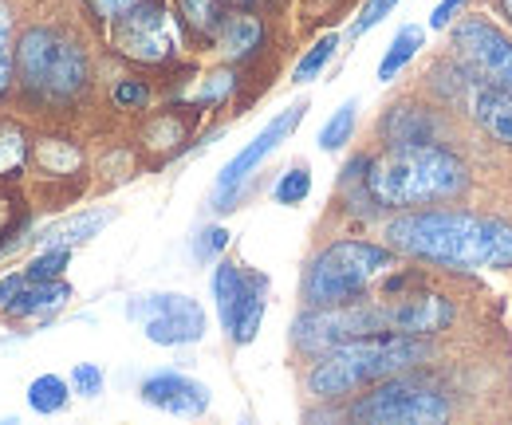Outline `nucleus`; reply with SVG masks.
<instances>
[{
    "label": "nucleus",
    "instance_id": "obj_28",
    "mask_svg": "<svg viewBox=\"0 0 512 425\" xmlns=\"http://www.w3.org/2000/svg\"><path fill=\"white\" fill-rule=\"evenodd\" d=\"M71 260V248H44L28 268H24V280H56Z\"/></svg>",
    "mask_w": 512,
    "mask_h": 425
},
{
    "label": "nucleus",
    "instance_id": "obj_29",
    "mask_svg": "<svg viewBox=\"0 0 512 425\" xmlns=\"http://www.w3.org/2000/svg\"><path fill=\"white\" fill-rule=\"evenodd\" d=\"M12 12L0 0V95L12 87Z\"/></svg>",
    "mask_w": 512,
    "mask_h": 425
},
{
    "label": "nucleus",
    "instance_id": "obj_19",
    "mask_svg": "<svg viewBox=\"0 0 512 425\" xmlns=\"http://www.w3.org/2000/svg\"><path fill=\"white\" fill-rule=\"evenodd\" d=\"M260 40H264V28H260L256 16H225V24L217 32V44H221V52L229 60L253 56L256 48H260Z\"/></svg>",
    "mask_w": 512,
    "mask_h": 425
},
{
    "label": "nucleus",
    "instance_id": "obj_14",
    "mask_svg": "<svg viewBox=\"0 0 512 425\" xmlns=\"http://www.w3.org/2000/svg\"><path fill=\"white\" fill-rule=\"evenodd\" d=\"M142 402L154 410H166L174 418H201L209 410V386L182 370H158L138 386Z\"/></svg>",
    "mask_w": 512,
    "mask_h": 425
},
{
    "label": "nucleus",
    "instance_id": "obj_5",
    "mask_svg": "<svg viewBox=\"0 0 512 425\" xmlns=\"http://www.w3.org/2000/svg\"><path fill=\"white\" fill-rule=\"evenodd\" d=\"M390 268H394V248L371 241H335L312 260L304 276V300L312 307L351 304L375 280H383Z\"/></svg>",
    "mask_w": 512,
    "mask_h": 425
},
{
    "label": "nucleus",
    "instance_id": "obj_18",
    "mask_svg": "<svg viewBox=\"0 0 512 425\" xmlns=\"http://www.w3.org/2000/svg\"><path fill=\"white\" fill-rule=\"evenodd\" d=\"M71 300V288L60 280H24L16 288V296L4 304L8 315H40V311H52Z\"/></svg>",
    "mask_w": 512,
    "mask_h": 425
},
{
    "label": "nucleus",
    "instance_id": "obj_30",
    "mask_svg": "<svg viewBox=\"0 0 512 425\" xmlns=\"http://www.w3.org/2000/svg\"><path fill=\"white\" fill-rule=\"evenodd\" d=\"M394 8H398V0H367V4L359 8V20H355V28H351V32H355V36H367L371 28H379V24H383Z\"/></svg>",
    "mask_w": 512,
    "mask_h": 425
},
{
    "label": "nucleus",
    "instance_id": "obj_36",
    "mask_svg": "<svg viewBox=\"0 0 512 425\" xmlns=\"http://www.w3.org/2000/svg\"><path fill=\"white\" fill-rule=\"evenodd\" d=\"M87 4L95 8L99 20H119V16H127L130 8H138L142 0H87Z\"/></svg>",
    "mask_w": 512,
    "mask_h": 425
},
{
    "label": "nucleus",
    "instance_id": "obj_16",
    "mask_svg": "<svg viewBox=\"0 0 512 425\" xmlns=\"http://www.w3.org/2000/svg\"><path fill=\"white\" fill-rule=\"evenodd\" d=\"M115 221V209H87V213H75L60 225H52L44 237H40V248H75V244H87L91 237H99L107 225Z\"/></svg>",
    "mask_w": 512,
    "mask_h": 425
},
{
    "label": "nucleus",
    "instance_id": "obj_35",
    "mask_svg": "<svg viewBox=\"0 0 512 425\" xmlns=\"http://www.w3.org/2000/svg\"><path fill=\"white\" fill-rule=\"evenodd\" d=\"M465 4H469V0H442V4L430 12V28H434V32L449 28V24H453V20L465 12Z\"/></svg>",
    "mask_w": 512,
    "mask_h": 425
},
{
    "label": "nucleus",
    "instance_id": "obj_15",
    "mask_svg": "<svg viewBox=\"0 0 512 425\" xmlns=\"http://www.w3.org/2000/svg\"><path fill=\"white\" fill-rule=\"evenodd\" d=\"M453 323V307L442 296H410L390 304V331L394 335H438Z\"/></svg>",
    "mask_w": 512,
    "mask_h": 425
},
{
    "label": "nucleus",
    "instance_id": "obj_27",
    "mask_svg": "<svg viewBox=\"0 0 512 425\" xmlns=\"http://www.w3.org/2000/svg\"><path fill=\"white\" fill-rule=\"evenodd\" d=\"M308 193H312V170H308V166H292V170H284L280 182H276V189H272L276 205H300V201H308Z\"/></svg>",
    "mask_w": 512,
    "mask_h": 425
},
{
    "label": "nucleus",
    "instance_id": "obj_4",
    "mask_svg": "<svg viewBox=\"0 0 512 425\" xmlns=\"http://www.w3.org/2000/svg\"><path fill=\"white\" fill-rule=\"evenodd\" d=\"M16 71L24 91L40 103H71L91 79L79 40L60 28H28L16 44Z\"/></svg>",
    "mask_w": 512,
    "mask_h": 425
},
{
    "label": "nucleus",
    "instance_id": "obj_9",
    "mask_svg": "<svg viewBox=\"0 0 512 425\" xmlns=\"http://www.w3.org/2000/svg\"><path fill=\"white\" fill-rule=\"evenodd\" d=\"M130 319H142V331L158 347H186L205 335V311L182 292H150L130 300Z\"/></svg>",
    "mask_w": 512,
    "mask_h": 425
},
{
    "label": "nucleus",
    "instance_id": "obj_37",
    "mask_svg": "<svg viewBox=\"0 0 512 425\" xmlns=\"http://www.w3.org/2000/svg\"><path fill=\"white\" fill-rule=\"evenodd\" d=\"M497 4H501V12L509 16V24H512V0H497Z\"/></svg>",
    "mask_w": 512,
    "mask_h": 425
},
{
    "label": "nucleus",
    "instance_id": "obj_23",
    "mask_svg": "<svg viewBox=\"0 0 512 425\" xmlns=\"http://www.w3.org/2000/svg\"><path fill=\"white\" fill-rule=\"evenodd\" d=\"M355 119H359V99H347L331 119L323 122V130H320L323 154H335V150H343V146L351 142V134H355Z\"/></svg>",
    "mask_w": 512,
    "mask_h": 425
},
{
    "label": "nucleus",
    "instance_id": "obj_10",
    "mask_svg": "<svg viewBox=\"0 0 512 425\" xmlns=\"http://www.w3.org/2000/svg\"><path fill=\"white\" fill-rule=\"evenodd\" d=\"M304 115H308V103H292V107H284L276 119L268 122L260 134H256L253 142L217 174V185H213V205L221 209V213H229L233 209V201H237V193H241V185L249 182L256 174V166L272 154V150H280V142L304 122Z\"/></svg>",
    "mask_w": 512,
    "mask_h": 425
},
{
    "label": "nucleus",
    "instance_id": "obj_21",
    "mask_svg": "<svg viewBox=\"0 0 512 425\" xmlns=\"http://www.w3.org/2000/svg\"><path fill=\"white\" fill-rule=\"evenodd\" d=\"M178 16L186 20V28L193 36L217 40V32L225 24V4L221 0H178Z\"/></svg>",
    "mask_w": 512,
    "mask_h": 425
},
{
    "label": "nucleus",
    "instance_id": "obj_20",
    "mask_svg": "<svg viewBox=\"0 0 512 425\" xmlns=\"http://www.w3.org/2000/svg\"><path fill=\"white\" fill-rule=\"evenodd\" d=\"M426 44V32L418 28V24H402L398 28V36L390 40V48H386L383 63H379V79L390 83V79H398L402 75V67L418 56V48Z\"/></svg>",
    "mask_w": 512,
    "mask_h": 425
},
{
    "label": "nucleus",
    "instance_id": "obj_31",
    "mask_svg": "<svg viewBox=\"0 0 512 425\" xmlns=\"http://www.w3.org/2000/svg\"><path fill=\"white\" fill-rule=\"evenodd\" d=\"M71 390L83 398H99L103 394V370L95 363H79L71 370Z\"/></svg>",
    "mask_w": 512,
    "mask_h": 425
},
{
    "label": "nucleus",
    "instance_id": "obj_34",
    "mask_svg": "<svg viewBox=\"0 0 512 425\" xmlns=\"http://www.w3.org/2000/svg\"><path fill=\"white\" fill-rule=\"evenodd\" d=\"M115 103H119V107H142V103H150V87L138 83V79H123V83L115 87Z\"/></svg>",
    "mask_w": 512,
    "mask_h": 425
},
{
    "label": "nucleus",
    "instance_id": "obj_17",
    "mask_svg": "<svg viewBox=\"0 0 512 425\" xmlns=\"http://www.w3.org/2000/svg\"><path fill=\"white\" fill-rule=\"evenodd\" d=\"M438 119L422 107H394L383 119V134L390 146H414V142H434Z\"/></svg>",
    "mask_w": 512,
    "mask_h": 425
},
{
    "label": "nucleus",
    "instance_id": "obj_1",
    "mask_svg": "<svg viewBox=\"0 0 512 425\" xmlns=\"http://www.w3.org/2000/svg\"><path fill=\"white\" fill-rule=\"evenodd\" d=\"M386 241L402 256L453 272L512 268V225L501 217L461 209H414L386 225Z\"/></svg>",
    "mask_w": 512,
    "mask_h": 425
},
{
    "label": "nucleus",
    "instance_id": "obj_12",
    "mask_svg": "<svg viewBox=\"0 0 512 425\" xmlns=\"http://www.w3.org/2000/svg\"><path fill=\"white\" fill-rule=\"evenodd\" d=\"M115 48L134 63H166L178 52L174 24L158 4H138L115 20Z\"/></svg>",
    "mask_w": 512,
    "mask_h": 425
},
{
    "label": "nucleus",
    "instance_id": "obj_11",
    "mask_svg": "<svg viewBox=\"0 0 512 425\" xmlns=\"http://www.w3.org/2000/svg\"><path fill=\"white\" fill-rule=\"evenodd\" d=\"M453 52L469 63L485 83L512 91V40L497 32L489 20L469 16L453 28Z\"/></svg>",
    "mask_w": 512,
    "mask_h": 425
},
{
    "label": "nucleus",
    "instance_id": "obj_2",
    "mask_svg": "<svg viewBox=\"0 0 512 425\" xmlns=\"http://www.w3.org/2000/svg\"><path fill=\"white\" fill-rule=\"evenodd\" d=\"M363 189L375 205L386 209H406V205H426V201H449L469 189V166L434 142H414V146H390L383 158H367Z\"/></svg>",
    "mask_w": 512,
    "mask_h": 425
},
{
    "label": "nucleus",
    "instance_id": "obj_13",
    "mask_svg": "<svg viewBox=\"0 0 512 425\" xmlns=\"http://www.w3.org/2000/svg\"><path fill=\"white\" fill-rule=\"evenodd\" d=\"M453 79H457V91H449V95H461V107L469 111V119L489 138L512 146V91H501L485 79H473L469 71H453Z\"/></svg>",
    "mask_w": 512,
    "mask_h": 425
},
{
    "label": "nucleus",
    "instance_id": "obj_22",
    "mask_svg": "<svg viewBox=\"0 0 512 425\" xmlns=\"http://www.w3.org/2000/svg\"><path fill=\"white\" fill-rule=\"evenodd\" d=\"M71 398V386H67L60 374H40L32 386H28V406L36 414H60Z\"/></svg>",
    "mask_w": 512,
    "mask_h": 425
},
{
    "label": "nucleus",
    "instance_id": "obj_7",
    "mask_svg": "<svg viewBox=\"0 0 512 425\" xmlns=\"http://www.w3.org/2000/svg\"><path fill=\"white\" fill-rule=\"evenodd\" d=\"M449 414L453 410L446 394L414 382H386V378L383 386H375L351 406V422L363 425H442L449 422Z\"/></svg>",
    "mask_w": 512,
    "mask_h": 425
},
{
    "label": "nucleus",
    "instance_id": "obj_24",
    "mask_svg": "<svg viewBox=\"0 0 512 425\" xmlns=\"http://www.w3.org/2000/svg\"><path fill=\"white\" fill-rule=\"evenodd\" d=\"M36 162L44 166V174H56V178H64V174H75L79 170V150H75V142H67V138H44L40 146H36Z\"/></svg>",
    "mask_w": 512,
    "mask_h": 425
},
{
    "label": "nucleus",
    "instance_id": "obj_6",
    "mask_svg": "<svg viewBox=\"0 0 512 425\" xmlns=\"http://www.w3.org/2000/svg\"><path fill=\"white\" fill-rule=\"evenodd\" d=\"M363 335H394L390 331V304H331V307H312L308 315H300L292 323V339L300 351L308 355H327L351 339Z\"/></svg>",
    "mask_w": 512,
    "mask_h": 425
},
{
    "label": "nucleus",
    "instance_id": "obj_38",
    "mask_svg": "<svg viewBox=\"0 0 512 425\" xmlns=\"http://www.w3.org/2000/svg\"><path fill=\"white\" fill-rule=\"evenodd\" d=\"M237 4H253V0H237Z\"/></svg>",
    "mask_w": 512,
    "mask_h": 425
},
{
    "label": "nucleus",
    "instance_id": "obj_26",
    "mask_svg": "<svg viewBox=\"0 0 512 425\" xmlns=\"http://www.w3.org/2000/svg\"><path fill=\"white\" fill-rule=\"evenodd\" d=\"M335 48H339V32H327V36H320V40L308 48V56L296 63L292 79H296V83H312L323 67H327V60L335 56Z\"/></svg>",
    "mask_w": 512,
    "mask_h": 425
},
{
    "label": "nucleus",
    "instance_id": "obj_25",
    "mask_svg": "<svg viewBox=\"0 0 512 425\" xmlns=\"http://www.w3.org/2000/svg\"><path fill=\"white\" fill-rule=\"evenodd\" d=\"M28 162V138L16 122H0V178H16Z\"/></svg>",
    "mask_w": 512,
    "mask_h": 425
},
{
    "label": "nucleus",
    "instance_id": "obj_3",
    "mask_svg": "<svg viewBox=\"0 0 512 425\" xmlns=\"http://www.w3.org/2000/svg\"><path fill=\"white\" fill-rule=\"evenodd\" d=\"M430 355V347L418 335H363L335 351L320 355V363L308 370V394L316 398H343L371 382L394 378Z\"/></svg>",
    "mask_w": 512,
    "mask_h": 425
},
{
    "label": "nucleus",
    "instance_id": "obj_33",
    "mask_svg": "<svg viewBox=\"0 0 512 425\" xmlns=\"http://www.w3.org/2000/svg\"><path fill=\"white\" fill-rule=\"evenodd\" d=\"M225 244H229V233L221 229V225H213V229H205L197 244H193V252H197V260H213L217 252H225Z\"/></svg>",
    "mask_w": 512,
    "mask_h": 425
},
{
    "label": "nucleus",
    "instance_id": "obj_8",
    "mask_svg": "<svg viewBox=\"0 0 512 425\" xmlns=\"http://www.w3.org/2000/svg\"><path fill=\"white\" fill-rule=\"evenodd\" d=\"M264 296H268V280L264 276H249L241 272V264L221 260L213 272V300H217V315L221 327L229 331L233 343H253L264 319Z\"/></svg>",
    "mask_w": 512,
    "mask_h": 425
},
{
    "label": "nucleus",
    "instance_id": "obj_32",
    "mask_svg": "<svg viewBox=\"0 0 512 425\" xmlns=\"http://www.w3.org/2000/svg\"><path fill=\"white\" fill-rule=\"evenodd\" d=\"M233 87H237V79H233L229 71H217V75H209V79H205V87H201V91L193 95V103H197V107L221 103V99H225V95H229Z\"/></svg>",
    "mask_w": 512,
    "mask_h": 425
}]
</instances>
